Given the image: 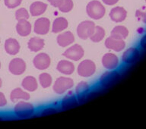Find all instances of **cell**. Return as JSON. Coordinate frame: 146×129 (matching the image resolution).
Instances as JSON below:
<instances>
[{"mask_svg":"<svg viewBox=\"0 0 146 129\" xmlns=\"http://www.w3.org/2000/svg\"><path fill=\"white\" fill-rule=\"evenodd\" d=\"M87 15L93 20H100L106 13V9L102 2L98 0H92L86 6Z\"/></svg>","mask_w":146,"mask_h":129,"instance_id":"cell-1","label":"cell"},{"mask_svg":"<svg viewBox=\"0 0 146 129\" xmlns=\"http://www.w3.org/2000/svg\"><path fill=\"white\" fill-rule=\"evenodd\" d=\"M35 112V108L32 103L21 100L17 102L14 107V114L19 118H27L33 116Z\"/></svg>","mask_w":146,"mask_h":129,"instance_id":"cell-2","label":"cell"},{"mask_svg":"<svg viewBox=\"0 0 146 129\" xmlns=\"http://www.w3.org/2000/svg\"><path fill=\"white\" fill-rule=\"evenodd\" d=\"M73 86H74V81L72 78L62 76L56 80V81L52 85V90L55 93L61 95L70 91Z\"/></svg>","mask_w":146,"mask_h":129,"instance_id":"cell-3","label":"cell"},{"mask_svg":"<svg viewBox=\"0 0 146 129\" xmlns=\"http://www.w3.org/2000/svg\"><path fill=\"white\" fill-rule=\"evenodd\" d=\"M96 65L91 59H84L78 65V75L82 77H92L96 72Z\"/></svg>","mask_w":146,"mask_h":129,"instance_id":"cell-4","label":"cell"},{"mask_svg":"<svg viewBox=\"0 0 146 129\" xmlns=\"http://www.w3.org/2000/svg\"><path fill=\"white\" fill-rule=\"evenodd\" d=\"M63 56L70 61L78 62L84 57V50L82 46L78 44H73L69 46L63 52Z\"/></svg>","mask_w":146,"mask_h":129,"instance_id":"cell-5","label":"cell"},{"mask_svg":"<svg viewBox=\"0 0 146 129\" xmlns=\"http://www.w3.org/2000/svg\"><path fill=\"white\" fill-rule=\"evenodd\" d=\"M95 24L91 21H84L80 23L77 27V35L82 40H87L90 38L93 34Z\"/></svg>","mask_w":146,"mask_h":129,"instance_id":"cell-6","label":"cell"},{"mask_svg":"<svg viewBox=\"0 0 146 129\" xmlns=\"http://www.w3.org/2000/svg\"><path fill=\"white\" fill-rule=\"evenodd\" d=\"M120 75L115 70H109L102 74L99 79V84L104 88L113 86L119 79Z\"/></svg>","mask_w":146,"mask_h":129,"instance_id":"cell-7","label":"cell"},{"mask_svg":"<svg viewBox=\"0 0 146 129\" xmlns=\"http://www.w3.org/2000/svg\"><path fill=\"white\" fill-rule=\"evenodd\" d=\"M91 88L86 81H81L77 84L75 87V95L79 104H82L87 100H88L89 94Z\"/></svg>","mask_w":146,"mask_h":129,"instance_id":"cell-8","label":"cell"},{"mask_svg":"<svg viewBox=\"0 0 146 129\" xmlns=\"http://www.w3.org/2000/svg\"><path fill=\"white\" fill-rule=\"evenodd\" d=\"M26 68V62L21 58H15L9 62V70L13 75H21L25 72Z\"/></svg>","mask_w":146,"mask_h":129,"instance_id":"cell-9","label":"cell"},{"mask_svg":"<svg viewBox=\"0 0 146 129\" xmlns=\"http://www.w3.org/2000/svg\"><path fill=\"white\" fill-rule=\"evenodd\" d=\"M33 65L38 70H46L51 65L50 56L47 53H45V52L38 53L33 59Z\"/></svg>","mask_w":146,"mask_h":129,"instance_id":"cell-10","label":"cell"},{"mask_svg":"<svg viewBox=\"0 0 146 129\" xmlns=\"http://www.w3.org/2000/svg\"><path fill=\"white\" fill-rule=\"evenodd\" d=\"M34 31L37 35H46L49 33L51 27L50 21L47 18H40L34 21Z\"/></svg>","mask_w":146,"mask_h":129,"instance_id":"cell-11","label":"cell"},{"mask_svg":"<svg viewBox=\"0 0 146 129\" xmlns=\"http://www.w3.org/2000/svg\"><path fill=\"white\" fill-rule=\"evenodd\" d=\"M104 45L108 50L116 51V52H120L125 48V43L123 39L110 36L106 39Z\"/></svg>","mask_w":146,"mask_h":129,"instance_id":"cell-12","label":"cell"},{"mask_svg":"<svg viewBox=\"0 0 146 129\" xmlns=\"http://www.w3.org/2000/svg\"><path fill=\"white\" fill-rule=\"evenodd\" d=\"M78 104V102L75 93L73 91H68L65 95V97L62 99L60 107L62 109L67 110V109H72L74 107H77Z\"/></svg>","mask_w":146,"mask_h":129,"instance_id":"cell-13","label":"cell"},{"mask_svg":"<svg viewBox=\"0 0 146 129\" xmlns=\"http://www.w3.org/2000/svg\"><path fill=\"white\" fill-rule=\"evenodd\" d=\"M101 63L106 69L114 70L119 65V59L117 56L111 52H107L103 56Z\"/></svg>","mask_w":146,"mask_h":129,"instance_id":"cell-14","label":"cell"},{"mask_svg":"<svg viewBox=\"0 0 146 129\" xmlns=\"http://www.w3.org/2000/svg\"><path fill=\"white\" fill-rule=\"evenodd\" d=\"M56 41L61 47H68L75 42V36L71 31H63L57 36Z\"/></svg>","mask_w":146,"mask_h":129,"instance_id":"cell-15","label":"cell"},{"mask_svg":"<svg viewBox=\"0 0 146 129\" xmlns=\"http://www.w3.org/2000/svg\"><path fill=\"white\" fill-rule=\"evenodd\" d=\"M56 69L59 73L62 75H71L75 71V67L72 61L68 59H63V60H60L58 62Z\"/></svg>","mask_w":146,"mask_h":129,"instance_id":"cell-16","label":"cell"},{"mask_svg":"<svg viewBox=\"0 0 146 129\" xmlns=\"http://www.w3.org/2000/svg\"><path fill=\"white\" fill-rule=\"evenodd\" d=\"M140 56V52L137 48H129L123 53L122 61L125 64L134 63L139 59Z\"/></svg>","mask_w":146,"mask_h":129,"instance_id":"cell-17","label":"cell"},{"mask_svg":"<svg viewBox=\"0 0 146 129\" xmlns=\"http://www.w3.org/2000/svg\"><path fill=\"white\" fill-rule=\"evenodd\" d=\"M4 49L6 53L9 55L15 56L20 52L21 45L16 39L9 38L5 41Z\"/></svg>","mask_w":146,"mask_h":129,"instance_id":"cell-18","label":"cell"},{"mask_svg":"<svg viewBox=\"0 0 146 129\" xmlns=\"http://www.w3.org/2000/svg\"><path fill=\"white\" fill-rule=\"evenodd\" d=\"M31 96L30 93H28L27 91H25V89L17 87L12 90L10 93V100L12 103H17L21 100H30Z\"/></svg>","mask_w":146,"mask_h":129,"instance_id":"cell-19","label":"cell"},{"mask_svg":"<svg viewBox=\"0 0 146 129\" xmlns=\"http://www.w3.org/2000/svg\"><path fill=\"white\" fill-rule=\"evenodd\" d=\"M126 16H127V11L123 7H114L110 11V18L114 22H122L126 18Z\"/></svg>","mask_w":146,"mask_h":129,"instance_id":"cell-20","label":"cell"},{"mask_svg":"<svg viewBox=\"0 0 146 129\" xmlns=\"http://www.w3.org/2000/svg\"><path fill=\"white\" fill-rule=\"evenodd\" d=\"M15 28L18 34L21 36H29L32 31V25L27 20L18 21Z\"/></svg>","mask_w":146,"mask_h":129,"instance_id":"cell-21","label":"cell"},{"mask_svg":"<svg viewBox=\"0 0 146 129\" xmlns=\"http://www.w3.org/2000/svg\"><path fill=\"white\" fill-rule=\"evenodd\" d=\"M47 4L40 1L33 2L30 5V15L33 17H38L43 15L47 9Z\"/></svg>","mask_w":146,"mask_h":129,"instance_id":"cell-22","label":"cell"},{"mask_svg":"<svg viewBox=\"0 0 146 129\" xmlns=\"http://www.w3.org/2000/svg\"><path fill=\"white\" fill-rule=\"evenodd\" d=\"M68 26V21L63 17H59L53 21L52 24V32L54 34H59L63 32Z\"/></svg>","mask_w":146,"mask_h":129,"instance_id":"cell-23","label":"cell"},{"mask_svg":"<svg viewBox=\"0 0 146 129\" xmlns=\"http://www.w3.org/2000/svg\"><path fill=\"white\" fill-rule=\"evenodd\" d=\"M45 46V41L38 36H34L28 40L27 47L31 52H38L43 50Z\"/></svg>","mask_w":146,"mask_h":129,"instance_id":"cell-24","label":"cell"},{"mask_svg":"<svg viewBox=\"0 0 146 129\" xmlns=\"http://www.w3.org/2000/svg\"><path fill=\"white\" fill-rule=\"evenodd\" d=\"M21 87L27 92H34L38 88V82L34 76H27L22 80Z\"/></svg>","mask_w":146,"mask_h":129,"instance_id":"cell-25","label":"cell"},{"mask_svg":"<svg viewBox=\"0 0 146 129\" xmlns=\"http://www.w3.org/2000/svg\"><path fill=\"white\" fill-rule=\"evenodd\" d=\"M105 35H106V32H105V30L102 27L95 26L93 34H91V36H90L89 39L94 43H99V42L104 40V38L105 37Z\"/></svg>","mask_w":146,"mask_h":129,"instance_id":"cell-26","label":"cell"},{"mask_svg":"<svg viewBox=\"0 0 146 129\" xmlns=\"http://www.w3.org/2000/svg\"><path fill=\"white\" fill-rule=\"evenodd\" d=\"M128 35H129V30H128L127 28L124 26L119 25V26H116L112 30L110 36L124 40L127 37Z\"/></svg>","mask_w":146,"mask_h":129,"instance_id":"cell-27","label":"cell"},{"mask_svg":"<svg viewBox=\"0 0 146 129\" xmlns=\"http://www.w3.org/2000/svg\"><path fill=\"white\" fill-rule=\"evenodd\" d=\"M39 83L43 88L50 87L52 84V77L49 73L43 72L39 75Z\"/></svg>","mask_w":146,"mask_h":129,"instance_id":"cell-28","label":"cell"},{"mask_svg":"<svg viewBox=\"0 0 146 129\" xmlns=\"http://www.w3.org/2000/svg\"><path fill=\"white\" fill-rule=\"evenodd\" d=\"M73 7H74V2L72 0H62L58 9L61 12L68 13L72 10Z\"/></svg>","mask_w":146,"mask_h":129,"instance_id":"cell-29","label":"cell"},{"mask_svg":"<svg viewBox=\"0 0 146 129\" xmlns=\"http://www.w3.org/2000/svg\"><path fill=\"white\" fill-rule=\"evenodd\" d=\"M30 18V12H28L27 9L25 8H21L18 9L15 11V18L17 21H22V20H28Z\"/></svg>","mask_w":146,"mask_h":129,"instance_id":"cell-30","label":"cell"},{"mask_svg":"<svg viewBox=\"0 0 146 129\" xmlns=\"http://www.w3.org/2000/svg\"><path fill=\"white\" fill-rule=\"evenodd\" d=\"M22 0H4L5 5L8 9H15L21 4Z\"/></svg>","mask_w":146,"mask_h":129,"instance_id":"cell-31","label":"cell"},{"mask_svg":"<svg viewBox=\"0 0 146 129\" xmlns=\"http://www.w3.org/2000/svg\"><path fill=\"white\" fill-rule=\"evenodd\" d=\"M58 112V109L56 108H55L53 107H46L44 109H43L40 112L39 116H48V115H52V114L56 113Z\"/></svg>","mask_w":146,"mask_h":129,"instance_id":"cell-32","label":"cell"},{"mask_svg":"<svg viewBox=\"0 0 146 129\" xmlns=\"http://www.w3.org/2000/svg\"><path fill=\"white\" fill-rule=\"evenodd\" d=\"M136 17L139 18V20L142 21L145 24H146V11H141V10H137Z\"/></svg>","mask_w":146,"mask_h":129,"instance_id":"cell-33","label":"cell"},{"mask_svg":"<svg viewBox=\"0 0 146 129\" xmlns=\"http://www.w3.org/2000/svg\"><path fill=\"white\" fill-rule=\"evenodd\" d=\"M7 99L2 92L0 91V107H4L7 105Z\"/></svg>","mask_w":146,"mask_h":129,"instance_id":"cell-34","label":"cell"},{"mask_svg":"<svg viewBox=\"0 0 146 129\" xmlns=\"http://www.w3.org/2000/svg\"><path fill=\"white\" fill-rule=\"evenodd\" d=\"M47 1L52 6L55 7V8H58L62 2V0H47Z\"/></svg>","mask_w":146,"mask_h":129,"instance_id":"cell-35","label":"cell"},{"mask_svg":"<svg viewBox=\"0 0 146 129\" xmlns=\"http://www.w3.org/2000/svg\"><path fill=\"white\" fill-rule=\"evenodd\" d=\"M104 4L107 5H113L118 2L119 0H101Z\"/></svg>","mask_w":146,"mask_h":129,"instance_id":"cell-36","label":"cell"},{"mask_svg":"<svg viewBox=\"0 0 146 129\" xmlns=\"http://www.w3.org/2000/svg\"><path fill=\"white\" fill-rule=\"evenodd\" d=\"M140 45H141V47L144 50H146V35L141 38V41H140Z\"/></svg>","mask_w":146,"mask_h":129,"instance_id":"cell-37","label":"cell"},{"mask_svg":"<svg viewBox=\"0 0 146 129\" xmlns=\"http://www.w3.org/2000/svg\"><path fill=\"white\" fill-rule=\"evenodd\" d=\"M2 78L0 77V88L2 87Z\"/></svg>","mask_w":146,"mask_h":129,"instance_id":"cell-38","label":"cell"},{"mask_svg":"<svg viewBox=\"0 0 146 129\" xmlns=\"http://www.w3.org/2000/svg\"><path fill=\"white\" fill-rule=\"evenodd\" d=\"M2 118H3V117L2 116H0V120H2Z\"/></svg>","mask_w":146,"mask_h":129,"instance_id":"cell-39","label":"cell"},{"mask_svg":"<svg viewBox=\"0 0 146 129\" xmlns=\"http://www.w3.org/2000/svg\"><path fill=\"white\" fill-rule=\"evenodd\" d=\"M1 67H2V64H1V62H0V69H1Z\"/></svg>","mask_w":146,"mask_h":129,"instance_id":"cell-40","label":"cell"},{"mask_svg":"<svg viewBox=\"0 0 146 129\" xmlns=\"http://www.w3.org/2000/svg\"><path fill=\"white\" fill-rule=\"evenodd\" d=\"M0 42H1V40H0Z\"/></svg>","mask_w":146,"mask_h":129,"instance_id":"cell-41","label":"cell"},{"mask_svg":"<svg viewBox=\"0 0 146 129\" xmlns=\"http://www.w3.org/2000/svg\"><path fill=\"white\" fill-rule=\"evenodd\" d=\"M145 2H146V0H145Z\"/></svg>","mask_w":146,"mask_h":129,"instance_id":"cell-42","label":"cell"},{"mask_svg":"<svg viewBox=\"0 0 146 129\" xmlns=\"http://www.w3.org/2000/svg\"><path fill=\"white\" fill-rule=\"evenodd\" d=\"M0 1H1V0H0Z\"/></svg>","mask_w":146,"mask_h":129,"instance_id":"cell-43","label":"cell"}]
</instances>
